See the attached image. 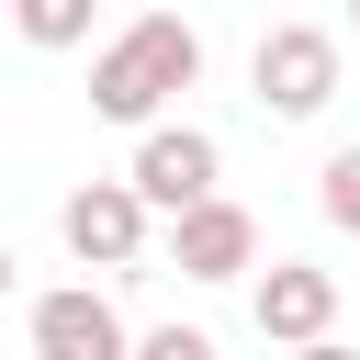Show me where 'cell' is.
Listing matches in <instances>:
<instances>
[{"mask_svg":"<svg viewBox=\"0 0 360 360\" xmlns=\"http://www.w3.org/2000/svg\"><path fill=\"white\" fill-rule=\"evenodd\" d=\"M191 79H202V34H191L180 11H135V22L90 56V112H101V124H158V101L191 90Z\"/></svg>","mask_w":360,"mask_h":360,"instance_id":"cell-1","label":"cell"},{"mask_svg":"<svg viewBox=\"0 0 360 360\" xmlns=\"http://www.w3.org/2000/svg\"><path fill=\"white\" fill-rule=\"evenodd\" d=\"M248 79H259V112L304 124V112L338 101V34H326V22H270L259 56H248Z\"/></svg>","mask_w":360,"mask_h":360,"instance_id":"cell-2","label":"cell"},{"mask_svg":"<svg viewBox=\"0 0 360 360\" xmlns=\"http://www.w3.org/2000/svg\"><path fill=\"white\" fill-rule=\"evenodd\" d=\"M214 169H225V146H214L202 124H146V135H135L124 191H135L146 214H169V225H180V214H202V202H214Z\"/></svg>","mask_w":360,"mask_h":360,"instance_id":"cell-3","label":"cell"},{"mask_svg":"<svg viewBox=\"0 0 360 360\" xmlns=\"http://www.w3.org/2000/svg\"><path fill=\"white\" fill-rule=\"evenodd\" d=\"M56 236H68L79 270H135V259H146V202H135L124 180H79V191L56 202Z\"/></svg>","mask_w":360,"mask_h":360,"instance_id":"cell-4","label":"cell"},{"mask_svg":"<svg viewBox=\"0 0 360 360\" xmlns=\"http://www.w3.org/2000/svg\"><path fill=\"white\" fill-rule=\"evenodd\" d=\"M34 360H135V338H124L112 292L56 281V292H34Z\"/></svg>","mask_w":360,"mask_h":360,"instance_id":"cell-5","label":"cell"},{"mask_svg":"<svg viewBox=\"0 0 360 360\" xmlns=\"http://www.w3.org/2000/svg\"><path fill=\"white\" fill-rule=\"evenodd\" d=\"M169 259H180V281H236V270H259V214L214 191L202 214L169 225Z\"/></svg>","mask_w":360,"mask_h":360,"instance_id":"cell-6","label":"cell"},{"mask_svg":"<svg viewBox=\"0 0 360 360\" xmlns=\"http://www.w3.org/2000/svg\"><path fill=\"white\" fill-rule=\"evenodd\" d=\"M326 326H338V270H315V259H270V270H259V338L315 349Z\"/></svg>","mask_w":360,"mask_h":360,"instance_id":"cell-7","label":"cell"},{"mask_svg":"<svg viewBox=\"0 0 360 360\" xmlns=\"http://www.w3.org/2000/svg\"><path fill=\"white\" fill-rule=\"evenodd\" d=\"M315 202H326V225H338V236H360V146H338V158L315 169Z\"/></svg>","mask_w":360,"mask_h":360,"instance_id":"cell-8","label":"cell"},{"mask_svg":"<svg viewBox=\"0 0 360 360\" xmlns=\"http://www.w3.org/2000/svg\"><path fill=\"white\" fill-rule=\"evenodd\" d=\"M90 34V0H22V45H79Z\"/></svg>","mask_w":360,"mask_h":360,"instance_id":"cell-9","label":"cell"},{"mask_svg":"<svg viewBox=\"0 0 360 360\" xmlns=\"http://www.w3.org/2000/svg\"><path fill=\"white\" fill-rule=\"evenodd\" d=\"M135 360H214V338H202V326H146Z\"/></svg>","mask_w":360,"mask_h":360,"instance_id":"cell-10","label":"cell"},{"mask_svg":"<svg viewBox=\"0 0 360 360\" xmlns=\"http://www.w3.org/2000/svg\"><path fill=\"white\" fill-rule=\"evenodd\" d=\"M292 360H360V349H338V338H315V349H292Z\"/></svg>","mask_w":360,"mask_h":360,"instance_id":"cell-11","label":"cell"},{"mask_svg":"<svg viewBox=\"0 0 360 360\" xmlns=\"http://www.w3.org/2000/svg\"><path fill=\"white\" fill-rule=\"evenodd\" d=\"M0 304H11V236H0Z\"/></svg>","mask_w":360,"mask_h":360,"instance_id":"cell-12","label":"cell"}]
</instances>
